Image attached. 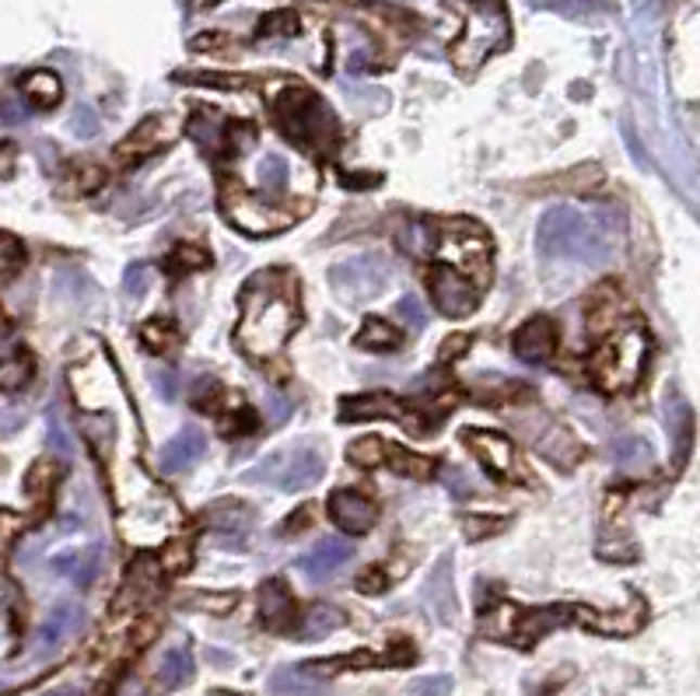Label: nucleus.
I'll return each mask as SVG.
<instances>
[{"label": "nucleus", "mask_w": 700, "mask_h": 696, "mask_svg": "<svg viewBox=\"0 0 700 696\" xmlns=\"http://www.w3.org/2000/svg\"><path fill=\"white\" fill-rule=\"evenodd\" d=\"M50 434H53V448H56L60 455H71V445H67V434H64V431H60V420H56V417L50 420Z\"/></svg>", "instance_id": "obj_49"}, {"label": "nucleus", "mask_w": 700, "mask_h": 696, "mask_svg": "<svg viewBox=\"0 0 700 696\" xmlns=\"http://www.w3.org/2000/svg\"><path fill=\"white\" fill-rule=\"evenodd\" d=\"M462 441L470 445V452L484 463L494 477H501V480H522V472H519V452L516 445L505 438V434H497V431H484V427H470V431H462Z\"/></svg>", "instance_id": "obj_11"}, {"label": "nucleus", "mask_w": 700, "mask_h": 696, "mask_svg": "<svg viewBox=\"0 0 700 696\" xmlns=\"http://www.w3.org/2000/svg\"><path fill=\"white\" fill-rule=\"evenodd\" d=\"M462 346H470V337H453V340H448V343L442 346V351H438V360H448L453 354H459Z\"/></svg>", "instance_id": "obj_50"}, {"label": "nucleus", "mask_w": 700, "mask_h": 696, "mask_svg": "<svg viewBox=\"0 0 700 696\" xmlns=\"http://www.w3.org/2000/svg\"><path fill=\"white\" fill-rule=\"evenodd\" d=\"M347 458L361 469H379V466H385V445L379 438H361L347 448Z\"/></svg>", "instance_id": "obj_32"}, {"label": "nucleus", "mask_w": 700, "mask_h": 696, "mask_svg": "<svg viewBox=\"0 0 700 696\" xmlns=\"http://www.w3.org/2000/svg\"><path fill=\"white\" fill-rule=\"evenodd\" d=\"M207 518H211L214 535H221V543H228V532H236V543H245L253 511L239 508V504H217V508L207 511Z\"/></svg>", "instance_id": "obj_24"}, {"label": "nucleus", "mask_w": 700, "mask_h": 696, "mask_svg": "<svg viewBox=\"0 0 700 696\" xmlns=\"http://www.w3.org/2000/svg\"><path fill=\"white\" fill-rule=\"evenodd\" d=\"M357 589L368 592V595L385 592V589H389V578L379 571V567H371V571H365V574H361V581H357Z\"/></svg>", "instance_id": "obj_45"}, {"label": "nucleus", "mask_w": 700, "mask_h": 696, "mask_svg": "<svg viewBox=\"0 0 700 696\" xmlns=\"http://www.w3.org/2000/svg\"><path fill=\"white\" fill-rule=\"evenodd\" d=\"M46 696H74L71 689H56V693H46Z\"/></svg>", "instance_id": "obj_54"}, {"label": "nucleus", "mask_w": 700, "mask_h": 696, "mask_svg": "<svg viewBox=\"0 0 700 696\" xmlns=\"http://www.w3.org/2000/svg\"><path fill=\"white\" fill-rule=\"evenodd\" d=\"M399 343L403 337L385 319H368L361 333H357V346H365V351H396Z\"/></svg>", "instance_id": "obj_30"}, {"label": "nucleus", "mask_w": 700, "mask_h": 696, "mask_svg": "<svg viewBox=\"0 0 700 696\" xmlns=\"http://www.w3.org/2000/svg\"><path fill=\"white\" fill-rule=\"evenodd\" d=\"M428 288H431L434 305H438V312L448 315V319H462V315L476 312V302H480L476 283H470V277H462L453 266H434L428 274Z\"/></svg>", "instance_id": "obj_10"}, {"label": "nucleus", "mask_w": 700, "mask_h": 696, "mask_svg": "<svg viewBox=\"0 0 700 696\" xmlns=\"http://www.w3.org/2000/svg\"><path fill=\"white\" fill-rule=\"evenodd\" d=\"M53 571L71 578L77 589H88V584L96 581L102 571V553H99V546H88V549H77V553H60V557L53 560Z\"/></svg>", "instance_id": "obj_21"}, {"label": "nucleus", "mask_w": 700, "mask_h": 696, "mask_svg": "<svg viewBox=\"0 0 700 696\" xmlns=\"http://www.w3.org/2000/svg\"><path fill=\"white\" fill-rule=\"evenodd\" d=\"M501 612H505L501 634L511 637V644H519V647L536 644V637H543L547 630H553V627H560V623L568 620V609H564V606H553V609H529V612L501 609Z\"/></svg>", "instance_id": "obj_13"}, {"label": "nucleus", "mask_w": 700, "mask_h": 696, "mask_svg": "<svg viewBox=\"0 0 700 696\" xmlns=\"http://www.w3.org/2000/svg\"><path fill=\"white\" fill-rule=\"evenodd\" d=\"M536 245L543 256L574 260L599 266L620 245V217L610 211H582V207H550L539 217Z\"/></svg>", "instance_id": "obj_2"}, {"label": "nucleus", "mask_w": 700, "mask_h": 696, "mask_svg": "<svg viewBox=\"0 0 700 696\" xmlns=\"http://www.w3.org/2000/svg\"><path fill=\"white\" fill-rule=\"evenodd\" d=\"M140 340H144L148 351L165 354V351H173L179 337H176V329L168 326V322H148L144 329H140Z\"/></svg>", "instance_id": "obj_35"}, {"label": "nucleus", "mask_w": 700, "mask_h": 696, "mask_svg": "<svg viewBox=\"0 0 700 696\" xmlns=\"http://www.w3.org/2000/svg\"><path fill=\"white\" fill-rule=\"evenodd\" d=\"M302 312L294 298V280L284 270L256 274V280L242 291V322L239 346L256 360H270L284 351V343L298 329Z\"/></svg>", "instance_id": "obj_1"}, {"label": "nucleus", "mask_w": 700, "mask_h": 696, "mask_svg": "<svg viewBox=\"0 0 700 696\" xmlns=\"http://www.w3.org/2000/svg\"><path fill=\"white\" fill-rule=\"evenodd\" d=\"M340 420H399L403 427L413 431V420L396 395L389 392H365V395H347L340 403Z\"/></svg>", "instance_id": "obj_14"}, {"label": "nucleus", "mask_w": 700, "mask_h": 696, "mask_svg": "<svg viewBox=\"0 0 700 696\" xmlns=\"http://www.w3.org/2000/svg\"><path fill=\"white\" fill-rule=\"evenodd\" d=\"M330 288L344 298L351 305H361L379 298L389 288V263L379 252H365V256H354L330 266Z\"/></svg>", "instance_id": "obj_8"}, {"label": "nucleus", "mask_w": 700, "mask_h": 696, "mask_svg": "<svg viewBox=\"0 0 700 696\" xmlns=\"http://www.w3.org/2000/svg\"><path fill=\"white\" fill-rule=\"evenodd\" d=\"M442 483H445L448 490H453L456 497H462V501L473 494L470 480H462V472H459V469H442Z\"/></svg>", "instance_id": "obj_44"}, {"label": "nucleus", "mask_w": 700, "mask_h": 696, "mask_svg": "<svg viewBox=\"0 0 700 696\" xmlns=\"http://www.w3.org/2000/svg\"><path fill=\"white\" fill-rule=\"evenodd\" d=\"M277 126L291 144L316 154H333L340 144V123L316 91L288 88L277 99Z\"/></svg>", "instance_id": "obj_3"}, {"label": "nucleus", "mask_w": 700, "mask_h": 696, "mask_svg": "<svg viewBox=\"0 0 700 696\" xmlns=\"http://www.w3.org/2000/svg\"><path fill=\"white\" fill-rule=\"evenodd\" d=\"M193 679V655L190 647H173L162 658V669L154 675V693H173L179 686H186Z\"/></svg>", "instance_id": "obj_23"}, {"label": "nucleus", "mask_w": 700, "mask_h": 696, "mask_svg": "<svg viewBox=\"0 0 700 696\" xmlns=\"http://www.w3.org/2000/svg\"><path fill=\"white\" fill-rule=\"evenodd\" d=\"M270 693L277 696H326V686L322 683H313L302 669H280L270 675Z\"/></svg>", "instance_id": "obj_28"}, {"label": "nucleus", "mask_w": 700, "mask_h": 696, "mask_svg": "<svg viewBox=\"0 0 700 696\" xmlns=\"http://www.w3.org/2000/svg\"><path fill=\"white\" fill-rule=\"evenodd\" d=\"M81 620H85V616H81V609H77V606H56L50 612V620L39 627V647H42V651H46V647H56L67 634H74V630L81 627Z\"/></svg>", "instance_id": "obj_27"}, {"label": "nucleus", "mask_w": 700, "mask_h": 696, "mask_svg": "<svg viewBox=\"0 0 700 696\" xmlns=\"http://www.w3.org/2000/svg\"><path fill=\"white\" fill-rule=\"evenodd\" d=\"M36 375V364H33V354L25 351V346L14 343L8 333H0V389L4 392H18L33 382Z\"/></svg>", "instance_id": "obj_19"}, {"label": "nucleus", "mask_w": 700, "mask_h": 696, "mask_svg": "<svg viewBox=\"0 0 700 696\" xmlns=\"http://www.w3.org/2000/svg\"><path fill=\"white\" fill-rule=\"evenodd\" d=\"M259 186L263 189H273V193H280V189L288 186V162H284V157H280V154H267V157H263Z\"/></svg>", "instance_id": "obj_36"}, {"label": "nucleus", "mask_w": 700, "mask_h": 696, "mask_svg": "<svg viewBox=\"0 0 700 696\" xmlns=\"http://www.w3.org/2000/svg\"><path fill=\"white\" fill-rule=\"evenodd\" d=\"M74 130H77V137H96V130H99L96 113H91V109H77V116H74Z\"/></svg>", "instance_id": "obj_46"}, {"label": "nucleus", "mask_w": 700, "mask_h": 696, "mask_svg": "<svg viewBox=\"0 0 700 696\" xmlns=\"http://www.w3.org/2000/svg\"><path fill=\"white\" fill-rule=\"evenodd\" d=\"M179 85H211V88H231L239 91L245 88L249 81L245 77H231V74H207V71H186V74H176Z\"/></svg>", "instance_id": "obj_34"}, {"label": "nucleus", "mask_w": 700, "mask_h": 696, "mask_svg": "<svg viewBox=\"0 0 700 696\" xmlns=\"http://www.w3.org/2000/svg\"><path fill=\"white\" fill-rule=\"evenodd\" d=\"M151 288V266L137 263L127 270V280H123V291L133 294V298H144V291Z\"/></svg>", "instance_id": "obj_41"}, {"label": "nucleus", "mask_w": 700, "mask_h": 696, "mask_svg": "<svg viewBox=\"0 0 700 696\" xmlns=\"http://www.w3.org/2000/svg\"><path fill=\"white\" fill-rule=\"evenodd\" d=\"M221 214L231 220V228H239L245 235H256V239H263V235H277V231L294 225L291 211L273 207V203H267L256 193H249V189H242L239 182H228L221 189Z\"/></svg>", "instance_id": "obj_6"}, {"label": "nucleus", "mask_w": 700, "mask_h": 696, "mask_svg": "<svg viewBox=\"0 0 700 696\" xmlns=\"http://www.w3.org/2000/svg\"><path fill=\"white\" fill-rule=\"evenodd\" d=\"M613 463L624 466V469H634V466H645L648 463V445L641 438H620L613 445Z\"/></svg>", "instance_id": "obj_33"}, {"label": "nucleus", "mask_w": 700, "mask_h": 696, "mask_svg": "<svg viewBox=\"0 0 700 696\" xmlns=\"http://www.w3.org/2000/svg\"><path fill=\"white\" fill-rule=\"evenodd\" d=\"M165 134H168V119L151 116V119L140 123L127 140H123V144L116 148V154L119 157H144V154L158 151L165 144V140H168Z\"/></svg>", "instance_id": "obj_22"}, {"label": "nucleus", "mask_w": 700, "mask_h": 696, "mask_svg": "<svg viewBox=\"0 0 700 696\" xmlns=\"http://www.w3.org/2000/svg\"><path fill=\"white\" fill-rule=\"evenodd\" d=\"M102 186V172L91 165V162H81L74 172H71V182H64L67 193H91V189Z\"/></svg>", "instance_id": "obj_37"}, {"label": "nucleus", "mask_w": 700, "mask_h": 696, "mask_svg": "<svg viewBox=\"0 0 700 696\" xmlns=\"http://www.w3.org/2000/svg\"><path fill=\"white\" fill-rule=\"evenodd\" d=\"M204 452H207V438L200 434L196 427H182V431L162 448V458H158L162 472H168V477H179V472L196 466L200 458H204Z\"/></svg>", "instance_id": "obj_18"}, {"label": "nucleus", "mask_w": 700, "mask_h": 696, "mask_svg": "<svg viewBox=\"0 0 700 696\" xmlns=\"http://www.w3.org/2000/svg\"><path fill=\"white\" fill-rule=\"evenodd\" d=\"M326 511H330V521L336 529H344L347 535H365L379 518V504L371 501L361 490H333L330 501H326Z\"/></svg>", "instance_id": "obj_12"}, {"label": "nucleus", "mask_w": 700, "mask_h": 696, "mask_svg": "<svg viewBox=\"0 0 700 696\" xmlns=\"http://www.w3.org/2000/svg\"><path fill=\"white\" fill-rule=\"evenodd\" d=\"M445 260H453L462 277L466 274H476V280L484 283L487 280V270H491V242L487 235L480 231L476 225H445L438 228V245Z\"/></svg>", "instance_id": "obj_9"}, {"label": "nucleus", "mask_w": 700, "mask_h": 696, "mask_svg": "<svg viewBox=\"0 0 700 696\" xmlns=\"http://www.w3.org/2000/svg\"><path fill=\"white\" fill-rule=\"evenodd\" d=\"M508 8L505 4H473L462 36L453 42V60L459 71H476L491 53L508 46Z\"/></svg>", "instance_id": "obj_5"}, {"label": "nucleus", "mask_w": 700, "mask_h": 696, "mask_svg": "<svg viewBox=\"0 0 700 696\" xmlns=\"http://www.w3.org/2000/svg\"><path fill=\"white\" fill-rule=\"evenodd\" d=\"M259 620L277 634H288V630L298 627V606H294V595L280 578H267L259 584Z\"/></svg>", "instance_id": "obj_15"}, {"label": "nucleus", "mask_w": 700, "mask_h": 696, "mask_svg": "<svg viewBox=\"0 0 700 696\" xmlns=\"http://www.w3.org/2000/svg\"><path fill=\"white\" fill-rule=\"evenodd\" d=\"M162 564L168 567V571H182V567H190L193 564V557H190V543H173L165 549V557H162Z\"/></svg>", "instance_id": "obj_42"}, {"label": "nucleus", "mask_w": 700, "mask_h": 696, "mask_svg": "<svg viewBox=\"0 0 700 696\" xmlns=\"http://www.w3.org/2000/svg\"><path fill=\"white\" fill-rule=\"evenodd\" d=\"M462 526H466V535H470V540H484V535L501 532L505 521H497V518H466Z\"/></svg>", "instance_id": "obj_43"}, {"label": "nucleus", "mask_w": 700, "mask_h": 696, "mask_svg": "<svg viewBox=\"0 0 700 696\" xmlns=\"http://www.w3.org/2000/svg\"><path fill=\"white\" fill-rule=\"evenodd\" d=\"M511 351H516V357L525 360V364L550 360L553 351H557V326L547 319V315H536V319L522 322L516 340H511Z\"/></svg>", "instance_id": "obj_16"}, {"label": "nucleus", "mask_w": 700, "mask_h": 696, "mask_svg": "<svg viewBox=\"0 0 700 696\" xmlns=\"http://www.w3.org/2000/svg\"><path fill=\"white\" fill-rule=\"evenodd\" d=\"M340 627H344V612L319 603V606H313L298 620V637L302 641H322V637H330L333 630H340Z\"/></svg>", "instance_id": "obj_26"}, {"label": "nucleus", "mask_w": 700, "mask_h": 696, "mask_svg": "<svg viewBox=\"0 0 700 696\" xmlns=\"http://www.w3.org/2000/svg\"><path fill=\"white\" fill-rule=\"evenodd\" d=\"M354 557V546L347 540H333V535H326V540H319L313 549L302 557V571L313 578V581H326V578H333L336 571H344V567L351 564Z\"/></svg>", "instance_id": "obj_17"}, {"label": "nucleus", "mask_w": 700, "mask_h": 696, "mask_svg": "<svg viewBox=\"0 0 700 696\" xmlns=\"http://www.w3.org/2000/svg\"><path fill=\"white\" fill-rule=\"evenodd\" d=\"M0 116H4V123H22V119L28 116V109H25V105H8Z\"/></svg>", "instance_id": "obj_52"}, {"label": "nucleus", "mask_w": 700, "mask_h": 696, "mask_svg": "<svg viewBox=\"0 0 700 696\" xmlns=\"http://www.w3.org/2000/svg\"><path fill=\"white\" fill-rule=\"evenodd\" d=\"M294 526H308V508H305V511H294V518H291V521H284V526H280V529H284L280 535H294Z\"/></svg>", "instance_id": "obj_51"}, {"label": "nucleus", "mask_w": 700, "mask_h": 696, "mask_svg": "<svg viewBox=\"0 0 700 696\" xmlns=\"http://www.w3.org/2000/svg\"><path fill=\"white\" fill-rule=\"evenodd\" d=\"M396 315L403 322H407L410 329H424L428 326V308L420 305V298H413V294H407V298H399V305H396Z\"/></svg>", "instance_id": "obj_39"}, {"label": "nucleus", "mask_w": 700, "mask_h": 696, "mask_svg": "<svg viewBox=\"0 0 700 696\" xmlns=\"http://www.w3.org/2000/svg\"><path fill=\"white\" fill-rule=\"evenodd\" d=\"M22 94L36 109H50V105H56L60 99H64V85H60V77L50 74V71H33V74H25Z\"/></svg>", "instance_id": "obj_25"}, {"label": "nucleus", "mask_w": 700, "mask_h": 696, "mask_svg": "<svg viewBox=\"0 0 700 696\" xmlns=\"http://www.w3.org/2000/svg\"><path fill=\"white\" fill-rule=\"evenodd\" d=\"M236 603H239V595H231V592H225V595L193 592V595H182L179 598V606H190V609H200V612H214V616L231 612V609H236Z\"/></svg>", "instance_id": "obj_31"}, {"label": "nucleus", "mask_w": 700, "mask_h": 696, "mask_svg": "<svg viewBox=\"0 0 700 696\" xmlns=\"http://www.w3.org/2000/svg\"><path fill=\"white\" fill-rule=\"evenodd\" d=\"M14 172V144H0V179H8Z\"/></svg>", "instance_id": "obj_48"}, {"label": "nucleus", "mask_w": 700, "mask_h": 696, "mask_svg": "<svg viewBox=\"0 0 700 696\" xmlns=\"http://www.w3.org/2000/svg\"><path fill=\"white\" fill-rule=\"evenodd\" d=\"M648 351H651V340L645 329L627 326L593 354V360H588V375H593V382L602 392H627L641 382Z\"/></svg>", "instance_id": "obj_4"}, {"label": "nucleus", "mask_w": 700, "mask_h": 696, "mask_svg": "<svg viewBox=\"0 0 700 696\" xmlns=\"http://www.w3.org/2000/svg\"><path fill=\"white\" fill-rule=\"evenodd\" d=\"M298 31V14L294 11H277V14H267L259 25V36H294Z\"/></svg>", "instance_id": "obj_38"}, {"label": "nucleus", "mask_w": 700, "mask_h": 696, "mask_svg": "<svg viewBox=\"0 0 700 696\" xmlns=\"http://www.w3.org/2000/svg\"><path fill=\"white\" fill-rule=\"evenodd\" d=\"M322 458L313 448H291V452H277L270 458H263L256 469H249L245 480L253 483H273L288 494H298V490H308L322 480Z\"/></svg>", "instance_id": "obj_7"}, {"label": "nucleus", "mask_w": 700, "mask_h": 696, "mask_svg": "<svg viewBox=\"0 0 700 696\" xmlns=\"http://www.w3.org/2000/svg\"><path fill=\"white\" fill-rule=\"evenodd\" d=\"M385 463L393 466V472H399V477H410V480H428L431 472H434V458L413 455V452L399 448V445H389L385 448Z\"/></svg>", "instance_id": "obj_29"}, {"label": "nucleus", "mask_w": 700, "mask_h": 696, "mask_svg": "<svg viewBox=\"0 0 700 696\" xmlns=\"http://www.w3.org/2000/svg\"><path fill=\"white\" fill-rule=\"evenodd\" d=\"M165 400H176V375L173 371H165Z\"/></svg>", "instance_id": "obj_53"}, {"label": "nucleus", "mask_w": 700, "mask_h": 696, "mask_svg": "<svg viewBox=\"0 0 700 696\" xmlns=\"http://www.w3.org/2000/svg\"><path fill=\"white\" fill-rule=\"evenodd\" d=\"M453 693V679L448 675H424V679H413L410 696H448Z\"/></svg>", "instance_id": "obj_40"}, {"label": "nucleus", "mask_w": 700, "mask_h": 696, "mask_svg": "<svg viewBox=\"0 0 700 696\" xmlns=\"http://www.w3.org/2000/svg\"><path fill=\"white\" fill-rule=\"evenodd\" d=\"M424 603L438 620H456V589H453V557H442L424 584Z\"/></svg>", "instance_id": "obj_20"}, {"label": "nucleus", "mask_w": 700, "mask_h": 696, "mask_svg": "<svg viewBox=\"0 0 700 696\" xmlns=\"http://www.w3.org/2000/svg\"><path fill=\"white\" fill-rule=\"evenodd\" d=\"M176 263H182V266H207L211 256H207V252H200L196 245H179Z\"/></svg>", "instance_id": "obj_47"}]
</instances>
